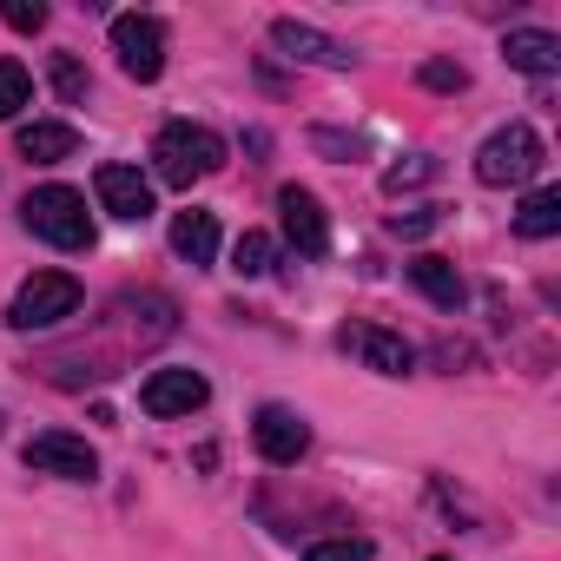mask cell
Masks as SVG:
<instances>
[{"label":"cell","mask_w":561,"mask_h":561,"mask_svg":"<svg viewBox=\"0 0 561 561\" xmlns=\"http://www.w3.org/2000/svg\"><path fill=\"white\" fill-rule=\"evenodd\" d=\"M502 60H508L515 73H535V80H548V73H561V41H554V34H541V27H508V41H502Z\"/></svg>","instance_id":"obj_14"},{"label":"cell","mask_w":561,"mask_h":561,"mask_svg":"<svg viewBox=\"0 0 561 561\" xmlns=\"http://www.w3.org/2000/svg\"><path fill=\"white\" fill-rule=\"evenodd\" d=\"M152 172H159L165 185H179V192H192L198 179H211V172H225V139H218L211 126H192V119H172V126H159V139H152Z\"/></svg>","instance_id":"obj_1"},{"label":"cell","mask_w":561,"mask_h":561,"mask_svg":"<svg viewBox=\"0 0 561 561\" xmlns=\"http://www.w3.org/2000/svg\"><path fill=\"white\" fill-rule=\"evenodd\" d=\"M364 370H377V377H410L416 370V351L397 337V331H383V324H344V337H337Z\"/></svg>","instance_id":"obj_12"},{"label":"cell","mask_w":561,"mask_h":561,"mask_svg":"<svg viewBox=\"0 0 561 561\" xmlns=\"http://www.w3.org/2000/svg\"><path fill=\"white\" fill-rule=\"evenodd\" d=\"M251 443H257V456H264L271 469H298L305 449H311V423H305L298 410H285V403H264L257 423H251Z\"/></svg>","instance_id":"obj_7"},{"label":"cell","mask_w":561,"mask_h":561,"mask_svg":"<svg viewBox=\"0 0 561 561\" xmlns=\"http://www.w3.org/2000/svg\"><path fill=\"white\" fill-rule=\"evenodd\" d=\"M541 165H548V152H541V133L528 119H515V126H502L476 146V179L482 185H528Z\"/></svg>","instance_id":"obj_3"},{"label":"cell","mask_w":561,"mask_h":561,"mask_svg":"<svg viewBox=\"0 0 561 561\" xmlns=\"http://www.w3.org/2000/svg\"><path fill=\"white\" fill-rule=\"evenodd\" d=\"M271 47L285 54V60H298V67H331V73H344V67H357V54L337 41V34H324V27H311V21H271Z\"/></svg>","instance_id":"obj_6"},{"label":"cell","mask_w":561,"mask_h":561,"mask_svg":"<svg viewBox=\"0 0 561 561\" xmlns=\"http://www.w3.org/2000/svg\"><path fill=\"white\" fill-rule=\"evenodd\" d=\"M8 27L14 34H41L47 27V0H8Z\"/></svg>","instance_id":"obj_23"},{"label":"cell","mask_w":561,"mask_h":561,"mask_svg":"<svg viewBox=\"0 0 561 561\" xmlns=\"http://www.w3.org/2000/svg\"><path fill=\"white\" fill-rule=\"evenodd\" d=\"M27 469H41V476H60V482H93L100 476V456H93V443L87 436H67V430H41L27 449Z\"/></svg>","instance_id":"obj_9"},{"label":"cell","mask_w":561,"mask_h":561,"mask_svg":"<svg viewBox=\"0 0 561 561\" xmlns=\"http://www.w3.org/2000/svg\"><path fill=\"white\" fill-rule=\"evenodd\" d=\"M271 257H277V244H271L264 231H244V238L231 244V271H238V277H271Z\"/></svg>","instance_id":"obj_18"},{"label":"cell","mask_w":561,"mask_h":561,"mask_svg":"<svg viewBox=\"0 0 561 561\" xmlns=\"http://www.w3.org/2000/svg\"><path fill=\"white\" fill-rule=\"evenodd\" d=\"M205 397H211L205 370H185V364H165V370H152L139 383V410L146 416H192V410H205Z\"/></svg>","instance_id":"obj_8"},{"label":"cell","mask_w":561,"mask_h":561,"mask_svg":"<svg viewBox=\"0 0 561 561\" xmlns=\"http://www.w3.org/2000/svg\"><path fill=\"white\" fill-rule=\"evenodd\" d=\"M14 146H21V159H34V165H60V159L80 152V133H73L67 119H34V126L14 133Z\"/></svg>","instance_id":"obj_15"},{"label":"cell","mask_w":561,"mask_h":561,"mask_svg":"<svg viewBox=\"0 0 561 561\" xmlns=\"http://www.w3.org/2000/svg\"><path fill=\"white\" fill-rule=\"evenodd\" d=\"M93 192H100V205L119 218V225H146L152 218V179L139 172V165H100L93 172Z\"/></svg>","instance_id":"obj_11"},{"label":"cell","mask_w":561,"mask_h":561,"mask_svg":"<svg viewBox=\"0 0 561 561\" xmlns=\"http://www.w3.org/2000/svg\"><path fill=\"white\" fill-rule=\"evenodd\" d=\"M436 218H443V211L423 205V211H410V218H390V231H397V238H423V231H436Z\"/></svg>","instance_id":"obj_25"},{"label":"cell","mask_w":561,"mask_h":561,"mask_svg":"<svg viewBox=\"0 0 561 561\" xmlns=\"http://www.w3.org/2000/svg\"><path fill=\"white\" fill-rule=\"evenodd\" d=\"M54 93H60L67 106H87V93H93V80H87V67H80L73 54H54Z\"/></svg>","instance_id":"obj_20"},{"label":"cell","mask_w":561,"mask_h":561,"mask_svg":"<svg viewBox=\"0 0 561 561\" xmlns=\"http://www.w3.org/2000/svg\"><path fill=\"white\" fill-rule=\"evenodd\" d=\"M305 561H370V541L364 535H337V541H311Z\"/></svg>","instance_id":"obj_22"},{"label":"cell","mask_w":561,"mask_h":561,"mask_svg":"<svg viewBox=\"0 0 561 561\" xmlns=\"http://www.w3.org/2000/svg\"><path fill=\"white\" fill-rule=\"evenodd\" d=\"M21 225H27L34 238H47L54 251H93V211H87V192H73V185H41V192H27Z\"/></svg>","instance_id":"obj_2"},{"label":"cell","mask_w":561,"mask_h":561,"mask_svg":"<svg viewBox=\"0 0 561 561\" xmlns=\"http://www.w3.org/2000/svg\"><path fill=\"white\" fill-rule=\"evenodd\" d=\"M172 251L185 257V264H218V218L211 211H179L172 218Z\"/></svg>","instance_id":"obj_16"},{"label":"cell","mask_w":561,"mask_h":561,"mask_svg":"<svg viewBox=\"0 0 561 561\" xmlns=\"http://www.w3.org/2000/svg\"><path fill=\"white\" fill-rule=\"evenodd\" d=\"M34 100V80L21 60H0V119H21V106Z\"/></svg>","instance_id":"obj_19"},{"label":"cell","mask_w":561,"mask_h":561,"mask_svg":"<svg viewBox=\"0 0 561 561\" xmlns=\"http://www.w3.org/2000/svg\"><path fill=\"white\" fill-rule=\"evenodd\" d=\"M277 225H285V238L298 244V257H324V251H331V211H324V198L305 192V185H285V192H277Z\"/></svg>","instance_id":"obj_10"},{"label":"cell","mask_w":561,"mask_h":561,"mask_svg":"<svg viewBox=\"0 0 561 561\" xmlns=\"http://www.w3.org/2000/svg\"><path fill=\"white\" fill-rule=\"evenodd\" d=\"M80 277L73 271H34L27 285L14 291V305H8V324L14 331H54V324H67L73 311H80Z\"/></svg>","instance_id":"obj_4"},{"label":"cell","mask_w":561,"mask_h":561,"mask_svg":"<svg viewBox=\"0 0 561 561\" xmlns=\"http://www.w3.org/2000/svg\"><path fill=\"white\" fill-rule=\"evenodd\" d=\"M416 80H423L430 93H462V87H469V67L436 54V60H423V67H416Z\"/></svg>","instance_id":"obj_21"},{"label":"cell","mask_w":561,"mask_h":561,"mask_svg":"<svg viewBox=\"0 0 561 561\" xmlns=\"http://www.w3.org/2000/svg\"><path fill=\"white\" fill-rule=\"evenodd\" d=\"M410 285L436 305V311H462L469 305V285H462V271L449 264V257H436V251H423V257H410Z\"/></svg>","instance_id":"obj_13"},{"label":"cell","mask_w":561,"mask_h":561,"mask_svg":"<svg viewBox=\"0 0 561 561\" xmlns=\"http://www.w3.org/2000/svg\"><path fill=\"white\" fill-rule=\"evenodd\" d=\"M515 231H522V238H535V244H541V238H554V231H561V192H554V185L528 192V198H522V211H515Z\"/></svg>","instance_id":"obj_17"},{"label":"cell","mask_w":561,"mask_h":561,"mask_svg":"<svg viewBox=\"0 0 561 561\" xmlns=\"http://www.w3.org/2000/svg\"><path fill=\"white\" fill-rule=\"evenodd\" d=\"M436 172V159H403V165H390L383 172V192H403V185H423Z\"/></svg>","instance_id":"obj_24"},{"label":"cell","mask_w":561,"mask_h":561,"mask_svg":"<svg viewBox=\"0 0 561 561\" xmlns=\"http://www.w3.org/2000/svg\"><path fill=\"white\" fill-rule=\"evenodd\" d=\"M113 54H119L126 80L152 87L165 73V27L152 14H113Z\"/></svg>","instance_id":"obj_5"}]
</instances>
